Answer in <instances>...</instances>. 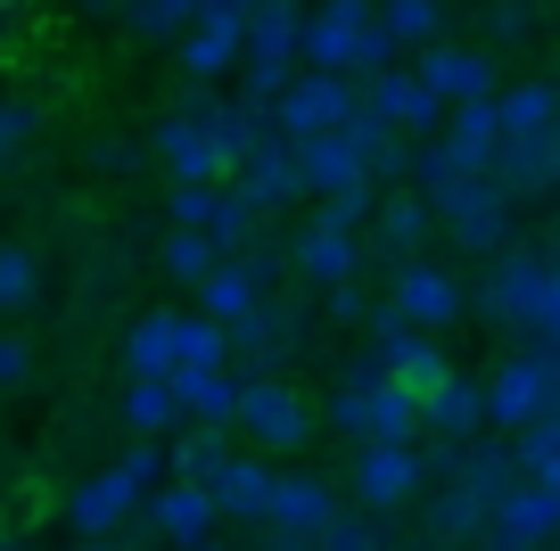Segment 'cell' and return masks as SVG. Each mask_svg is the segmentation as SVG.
Instances as JSON below:
<instances>
[{
    "mask_svg": "<svg viewBox=\"0 0 560 551\" xmlns=\"http://www.w3.org/2000/svg\"><path fill=\"white\" fill-rule=\"evenodd\" d=\"M420 207L438 214V231L454 247H470V256H503L511 247V231H520V214H511V198L494 190L487 173H454L438 198H420Z\"/></svg>",
    "mask_w": 560,
    "mask_h": 551,
    "instance_id": "obj_1",
    "label": "cell"
},
{
    "mask_svg": "<svg viewBox=\"0 0 560 551\" xmlns=\"http://www.w3.org/2000/svg\"><path fill=\"white\" fill-rule=\"evenodd\" d=\"M371 371H380L387 387H404V396H429V387L454 379L445 345H438V338H420L412 321H396L387 305H371Z\"/></svg>",
    "mask_w": 560,
    "mask_h": 551,
    "instance_id": "obj_2",
    "label": "cell"
},
{
    "mask_svg": "<svg viewBox=\"0 0 560 551\" xmlns=\"http://www.w3.org/2000/svg\"><path fill=\"white\" fill-rule=\"evenodd\" d=\"M231 429H240L256 453H298L305 436H314V403H305V387H289V379H240Z\"/></svg>",
    "mask_w": 560,
    "mask_h": 551,
    "instance_id": "obj_3",
    "label": "cell"
},
{
    "mask_svg": "<svg viewBox=\"0 0 560 551\" xmlns=\"http://www.w3.org/2000/svg\"><path fill=\"white\" fill-rule=\"evenodd\" d=\"M380 25V9L371 0H314L298 25V67L314 74H347L354 83V58H363V34Z\"/></svg>",
    "mask_w": 560,
    "mask_h": 551,
    "instance_id": "obj_4",
    "label": "cell"
},
{
    "mask_svg": "<svg viewBox=\"0 0 560 551\" xmlns=\"http://www.w3.org/2000/svg\"><path fill=\"white\" fill-rule=\"evenodd\" d=\"M462 280L445 272V263H429V256H404V263H387V313L396 321H412L420 338H438V329H454L462 321Z\"/></svg>",
    "mask_w": 560,
    "mask_h": 551,
    "instance_id": "obj_5",
    "label": "cell"
},
{
    "mask_svg": "<svg viewBox=\"0 0 560 551\" xmlns=\"http://www.w3.org/2000/svg\"><path fill=\"white\" fill-rule=\"evenodd\" d=\"M347 485H354V511H371V518H387V511H404V502H420V494H429L420 445H354Z\"/></svg>",
    "mask_w": 560,
    "mask_h": 551,
    "instance_id": "obj_6",
    "label": "cell"
},
{
    "mask_svg": "<svg viewBox=\"0 0 560 551\" xmlns=\"http://www.w3.org/2000/svg\"><path fill=\"white\" fill-rule=\"evenodd\" d=\"M347 116H354V83H347V74H314V67H298L289 91L272 99V132L289 140V149L314 140V132H338Z\"/></svg>",
    "mask_w": 560,
    "mask_h": 551,
    "instance_id": "obj_7",
    "label": "cell"
},
{
    "mask_svg": "<svg viewBox=\"0 0 560 551\" xmlns=\"http://www.w3.org/2000/svg\"><path fill=\"white\" fill-rule=\"evenodd\" d=\"M223 338H231V362H240L231 379H289V354L305 345V321H298L289 305H272V296H264V305L247 313V321H231Z\"/></svg>",
    "mask_w": 560,
    "mask_h": 551,
    "instance_id": "obj_8",
    "label": "cell"
},
{
    "mask_svg": "<svg viewBox=\"0 0 560 551\" xmlns=\"http://www.w3.org/2000/svg\"><path fill=\"white\" fill-rule=\"evenodd\" d=\"M478 396H487V429L520 436V429H536V420L560 403V379L544 371L536 354H511L503 371H494V379H478Z\"/></svg>",
    "mask_w": 560,
    "mask_h": 551,
    "instance_id": "obj_9",
    "label": "cell"
},
{
    "mask_svg": "<svg viewBox=\"0 0 560 551\" xmlns=\"http://www.w3.org/2000/svg\"><path fill=\"white\" fill-rule=\"evenodd\" d=\"M354 99H363L371 116L387 124V132H404V140H438V124H445L438 91L420 83L412 67H387V74H363V83H354Z\"/></svg>",
    "mask_w": 560,
    "mask_h": 551,
    "instance_id": "obj_10",
    "label": "cell"
},
{
    "mask_svg": "<svg viewBox=\"0 0 560 551\" xmlns=\"http://www.w3.org/2000/svg\"><path fill=\"white\" fill-rule=\"evenodd\" d=\"M132 527H149L165 551H198V543H214V502H207V485H182V478H165V485H149V502H140V518Z\"/></svg>",
    "mask_w": 560,
    "mask_h": 551,
    "instance_id": "obj_11",
    "label": "cell"
},
{
    "mask_svg": "<svg viewBox=\"0 0 560 551\" xmlns=\"http://www.w3.org/2000/svg\"><path fill=\"white\" fill-rule=\"evenodd\" d=\"M404 67L420 74V83L438 91V107H470V99H494V58L470 50V42H429V50H412Z\"/></svg>",
    "mask_w": 560,
    "mask_h": 551,
    "instance_id": "obj_12",
    "label": "cell"
},
{
    "mask_svg": "<svg viewBox=\"0 0 560 551\" xmlns=\"http://www.w3.org/2000/svg\"><path fill=\"white\" fill-rule=\"evenodd\" d=\"M231 190H240L256 214H289V207L305 198V181H298V149H289L280 132H264L256 149L231 165Z\"/></svg>",
    "mask_w": 560,
    "mask_h": 551,
    "instance_id": "obj_13",
    "label": "cell"
},
{
    "mask_svg": "<svg viewBox=\"0 0 560 551\" xmlns=\"http://www.w3.org/2000/svg\"><path fill=\"white\" fill-rule=\"evenodd\" d=\"M536 296H544V247H520V239H511L503 256H494L478 305H487V321H503V329H536Z\"/></svg>",
    "mask_w": 560,
    "mask_h": 551,
    "instance_id": "obj_14",
    "label": "cell"
},
{
    "mask_svg": "<svg viewBox=\"0 0 560 551\" xmlns=\"http://www.w3.org/2000/svg\"><path fill=\"white\" fill-rule=\"evenodd\" d=\"M132 518H140V485L124 478V469H100V478H83L67 494V527L83 535V543H116Z\"/></svg>",
    "mask_w": 560,
    "mask_h": 551,
    "instance_id": "obj_15",
    "label": "cell"
},
{
    "mask_svg": "<svg viewBox=\"0 0 560 551\" xmlns=\"http://www.w3.org/2000/svg\"><path fill=\"white\" fill-rule=\"evenodd\" d=\"M429 231H438V214L420 207L412 190H380V207H371L363 223V263H404L429 247Z\"/></svg>",
    "mask_w": 560,
    "mask_h": 551,
    "instance_id": "obj_16",
    "label": "cell"
},
{
    "mask_svg": "<svg viewBox=\"0 0 560 551\" xmlns=\"http://www.w3.org/2000/svg\"><path fill=\"white\" fill-rule=\"evenodd\" d=\"M487 181L520 207L527 190H560V132H527V140H494Z\"/></svg>",
    "mask_w": 560,
    "mask_h": 551,
    "instance_id": "obj_17",
    "label": "cell"
},
{
    "mask_svg": "<svg viewBox=\"0 0 560 551\" xmlns=\"http://www.w3.org/2000/svg\"><path fill=\"white\" fill-rule=\"evenodd\" d=\"M289 256V272L305 280V289H338V280H363V239L354 231H322V223H305L298 239L280 247Z\"/></svg>",
    "mask_w": 560,
    "mask_h": 551,
    "instance_id": "obj_18",
    "label": "cell"
},
{
    "mask_svg": "<svg viewBox=\"0 0 560 551\" xmlns=\"http://www.w3.org/2000/svg\"><path fill=\"white\" fill-rule=\"evenodd\" d=\"M338 518V485L314 478V469H272V511H264V527L280 535H322Z\"/></svg>",
    "mask_w": 560,
    "mask_h": 551,
    "instance_id": "obj_19",
    "label": "cell"
},
{
    "mask_svg": "<svg viewBox=\"0 0 560 551\" xmlns=\"http://www.w3.org/2000/svg\"><path fill=\"white\" fill-rule=\"evenodd\" d=\"M149 156H158L165 181H182V190H214V181H223V156H214L207 132H198V124H182V116H158Z\"/></svg>",
    "mask_w": 560,
    "mask_h": 551,
    "instance_id": "obj_20",
    "label": "cell"
},
{
    "mask_svg": "<svg viewBox=\"0 0 560 551\" xmlns=\"http://www.w3.org/2000/svg\"><path fill=\"white\" fill-rule=\"evenodd\" d=\"M207 502H214V518H240V527H264V511H272V469H264L256 453H231V461L207 478Z\"/></svg>",
    "mask_w": 560,
    "mask_h": 551,
    "instance_id": "obj_21",
    "label": "cell"
},
{
    "mask_svg": "<svg viewBox=\"0 0 560 551\" xmlns=\"http://www.w3.org/2000/svg\"><path fill=\"white\" fill-rule=\"evenodd\" d=\"M298 181H305V198H330V190L371 181V165L347 132H314V140H298Z\"/></svg>",
    "mask_w": 560,
    "mask_h": 551,
    "instance_id": "obj_22",
    "label": "cell"
},
{
    "mask_svg": "<svg viewBox=\"0 0 560 551\" xmlns=\"http://www.w3.org/2000/svg\"><path fill=\"white\" fill-rule=\"evenodd\" d=\"M420 429L438 436V445H470L478 429H487V396H478V379H445V387H429L420 396Z\"/></svg>",
    "mask_w": 560,
    "mask_h": 551,
    "instance_id": "obj_23",
    "label": "cell"
},
{
    "mask_svg": "<svg viewBox=\"0 0 560 551\" xmlns=\"http://www.w3.org/2000/svg\"><path fill=\"white\" fill-rule=\"evenodd\" d=\"M165 50H174L182 83H223V74L240 67V34H231V25H207V17H190Z\"/></svg>",
    "mask_w": 560,
    "mask_h": 551,
    "instance_id": "obj_24",
    "label": "cell"
},
{
    "mask_svg": "<svg viewBox=\"0 0 560 551\" xmlns=\"http://www.w3.org/2000/svg\"><path fill=\"white\" fill-rule=\"evenodd\" d=\"M487 535L494 543H520V551H544L552 543V494H544V485H511L503 502H494V518H487Z\"/></svg>",
    "mask_w": 560,
    "mask_h": 551,
    "instance_id": "obj_25",
    "label": "cell"
},
{
    "mask_svg": "<svg viewBox=\"0 0 560 551\" xmlns=\"http://www.w3.org/2000/svg\"><path fill=\"white\" fill-rule=\"evenodd\" d=\"M438 140H445V156H454L462 173H487V165H494V140H503V124H494V99H470V107H445Z\"/></svg>",
    "mask_w": 560,
    "mask_h": 551,
    "instance_id": "obj_26",
    "label": "cell"
},
{
    "mask_svg": "<svg viewBox=\"0 0 560 551\" xmlns=\"http://www.w3.org/2000/svg\"><path fill=\"white\" fill-rule=\"evenodd\" d=\"M264 296H272V289H264V280L247 272L240 256H231V263H214V272L198 280V321H223V329H231V321H247Z\"/></svg>",
    "mask_w": 560,
    "mask_h": 551,
    "instance_id": "obj_27",
    "label": "cell"
},
{
    "mask_svg": "<svg viewBox=\"0 0 560 551\" xmlns=\"http://www.w3.org/2000/svg\"><path fill=\"white\" fill-rule=\"evenodd\" d=\"M165 387H174L190 429H231V412H240V379L231 371H174Z\"/></svg>",
    "mask_w": 560,
    "mask_h": 551,
    "instance_id": "obj_28",
    "label": "cell"
},
{
    "mask_svg": "<svg viewBox=\"0 0 560 551\" xmlns=\"http://www.w3.org/2000/svg\"><path fill=\"white\" fill-rule=\"evenodd\" d=\"M198 239H207L214 256L231 263V256H247V247L264 239V214L247 207V198L231 190V181H214V207H207V223H198Z\"/></svg>",
    "mask_w": 560,
    "mask_h": 551,
    "instance_id": "obj_29",
    "label": "cell"
},
{
    "mask_svg": "<svg viewBox=\"0 0 560 551\" xmlns=\"http://www.w3.org/2000/svg\"><path fill=\"white\" fill-rule=\"evenodd\" d=\"M174 321L182 313H140L124 329V371L132 379H174Z\"/></svg>",
    "mask_w": 560,
    "mask_h": 551,
    "instance_id": "obj_30",
    "label": "cell"
},
{
    "mask_svg": "<svg viewBox=\"0 0 560 551\" xmlns=\"http://www.w3.org/2000/svg\"><path fill=\"white\" fill-rule=\"evenodd\" d=\"M478 535H487V502H470L462 485H438V494H429V543L438 551H470Z\"/></svg>",
    "mask_w": 560,
    "mask_h": 551,
    "instance_id": "obj_31",
    "label": "cell"
},
{
    "mask_svg": "<svg viewBox=\"0 0 560 551\" xmlns=\"http://www.w3.org/2000/svg\"><path fill=\"white\" fill-rule=\"evenodd\" d=\"M371 9H380L387 42H396L404 58L429 50V42H445V0H371Z\"/></svg>",
    "mask_w": 560,
    "mask_h": 551,
    "instance_id": "obj_32",
    "label": "cell"
},
{
    "mask_svg": "<svg viewBox=\"0 0 560 551\" xmlns=\"http://www.w3.org/2000/svg\"><path fill=\"white\" fill-rule=\"evenodd\" d=\"M363 445H420V396L404 387H371V420H363Z\"/></svg>",
    "mask_w": 560,
    "mask_h": 551,
    "instance_id": "obj_33",
    "label": "cell"
},
{
    "mask_svg": "<svg viewBox=\"0 0 560 551\" xmlns=\"http://www.w3.org/2000/svg\"><path fill=\"white\" fill-rule=\"evenodd\" d=\"M494 124H503V140L552 132V83H503L494 91Z\"/></svg>",
    "mask_w": 560,
    "mask_h": 551,
    "instance_id": "obj_34",
    "label": "cell"
},
{
    "mask_svg": "<svg viewBox=\"0 0 560 551\" xmlns=\"http://www.w3.org/2000/svg\"><path fill=\"white\" fill-rule=\"evenodd\" d=\"M223 461H231L223 429H182L174 445H165V478H182V485H207Z\"/></svg>",
    "mask_w": 560,
    "mask_h": 551,
    "instance_id": "obj_35",
    "label": "cell"
},
{
    "mask_svg": "<svg viewBox=\"0 0 560 551\" xmlns=\"http://www.w3.org/2000/svg\"><path fill=\"white\" fill-rule=\"evenodd\" d=\"M42 305V256L18 239H0V321H18V313Z\"/></svg>",
    "mask_w": 560,
    "mask_h": 551,
    "instance_id": "obj_36",
    "label": "cell"
},
{
    "mask_svg": "<svg viewBox=\"0 0 560 551\" xmlns=\"http://www.w3.org/2000/svg\"><path fill=\"white\" fill-rule=\"evenodd\" d=\"M174 371H231L223 321H198V313H182V321H174Z\"/></svg>",
    "mask_w": 560,
    "mask_h": 551,
    "instance_id": "obj_37",
    "label": "cell"
},
{
    "mask_svg": "<svg viewBox=\"0 0 560 551\" xmlns=\"http://www.w3.org/2000/svg\"><path fill=\"white\" fill-rule=\"evenodd\" d=\"M124 420H132V436H174L182 429V403L165 379H132L124 387Z\"/></svg>",
    "mask_w": 560,
    "mask_h": 551,
    "instance_id": "obj_38",
    "label": "cell"
},
{
    "mask_svg": "<svg viewBox=\"0 0 560 551\" xmlns=\"http://www.w3.org/2000/svg\"><path fill=\"white\" fill-rule=\"evenodd\" d=\"M511 469H520V485H544V494H560V436L544 429H520L511 436Z\"/></svg>",
    "mask_w": 560,
    "mask_h": 551,
    "instance_id": "obj_39",
    "label": "cell"
},
{
    "mask_svg": "<svg viewBox=\"0 0 560 551\" xmlns=\"http://www.w3.org/2000/svg\"><path fill=\"white\" fill-rule=\"evenodd\" d=\"M371 387H380V371H371V362H354L347 379L330 387V429L354 436V445H363V420H371Z\"/></svg>",
    "mask_w": 560,
    "mask_h": 551,
    "instance_id": "obj_40",
    "label": "cell"
},
{
    "mask_svg": "<svg viewBox=\"0 0 560 551\" xmlns=\"http://www.w3.org/2000/svg\"><path fill=\"white\" fill-rule=\"evenodd\" d=\"M214 263H223V256H214L198 231H165V239H158V272H165V280H182V289H198Z\"/></svg>",
    "mask_w": 560,
    "mask_h": 551,
    "instance_id": "obj_41",
    "label": "cell"
},
{
    "mask_svg": "<svg viewBox=\"0 0 560 551\" xmlns=\"http://www.w3.org/2000/svg\"><path fill=\"white\" fill-rule=\"evenodd\" d=\"M314 551H387V527L371 511H347V502H338V518L314 535Z\"/></svg>",
    "mask_w": 560,
    "mask_h": 551,
    "instance_id": "obj_42",
    "label": "cell"
},
{
    "mask_svg": "<svg viewBox=\"0 0 560 551\" xmlns=\"http://www.w3.org/2000/svg\"><path fill=\"white\" fill-rule=\"evenodd\" d=\"M190 17H198V0H132V9H124V25H132L140 42H174Z\"/></svg>",
    "mask_w": 560,
    "mask_h": 551,
    "instance_id": "obj_43",
    "label": "cell"
},
{
    "mask_svg": "<svg viewBox=\"0 0 560 551\" xmlns=\"http://www.w3.org/2000/svg\"><path fill=\"white\" fill-rule=\"evenodd\" d=\"M371 207H380V190H371V181H354V190H330V198H314V223H322V231H354V239H363Z\"/></svg>",
    "mask_w": 560,
    "mask_h": 551,
    "instance_id": "obj_44",
    "label": "cell"
},
{
    "mask_svg": "<svg viewBox=\"0 0 560 551\" xmlns=\"http://www.w3.org/2000/svg\"><path fill=\"white\" fill-rule=\"evenodd\" d=\"M34 132H42V107L34 99H0V165H9Z\"/></svg>",
    "mask_w": 560,
    "mask_h": 551,
    "instance_id": "obj_45",
    "label": "cell"
},
{
    "mask_svg": "<svg viewBox=\"0 0 560 551\" xmlns=\"http://www.w3.org/2000/svg\"><path fill=\"white\" fill-rule=\"evenodd\" d=\"M116 469H124V478L140 485V502H149V485H165V436H140V445L124 453Z\"/></svg>",
    "mask_w": 560,
    "mask_h": 551,
    "instance_id": "obj_46",
    "label": "cell"
},
{
    "mask_svg": "<svg viewBox=\"0 0 560 551\" xmlns=\"http://www.w3.org/2000/svg\"><path fill=\"white\" fill-rule=\"evenodd\" d=\"M140 156H149V149H140V140H124V132H100V140H91V173H116V181H124V173H140Z\"/></svg>",
    "mask_w": 560,
    "mask_h": 551,
    "instance_id": "obj_47",
    "label": "cell"
},
{
    "mask_svg": "<svg viewBox=\"0 0 560 551\" xmlns=\"http://www.w3.org/2000/svg\"><path fill=\"white\" fill-rule=\"evenodd\" d=\"M25 379H34V338H18V329H0V396H18Z\"/></svg>",
    "mask_w": 560,
    "mask_h": 551,
    "instance_id": "obj_48",
    "label": "cell"
},
{
    "mask_svg": "<svg viewBox=\"0 0 560 551\" xmlns=\"http://www.w3.org/2000/svg\"><path fill=\"white\" fill-rule=\"evenodd\" d=\"M527 338H560V247H544V296H536V329Z\"/></svg>",
    "mask_w": 560,
    "mask_h": 551,
    "instance_id": "obj_49",
    "label": "cell"
},
{
    "mask_svg": "<svg viewBox=\"0 0 560 551\" xmlns=\"http://www.w3.org/2000/svg\"><path fill=\"white\" fill-rule=\"evenodd\" d=\"M487 34L494 42H527L536 34V9H527V0H487Z\"/></svg>",
    "mask_w": 560,
    "mask_h": 551,
    "instance_id": "obj_50",
    "label": "cell"
},
{
    "mask_svg": "<svg viewBox=\"0 0 560 551\" xmlns=\"http://www.w3.org/2000/svg\"><path fill=\"white\" fill-rule=\"evenodd\" d=\"M207 207H214V190H182V181H174V190H165V231H198Z\"/></svg>",
    "mask_w": 560,
    "mask_h": 551,
    "instance_id": "obj_51",
    "label": "cell"
},
{
    "mask_svg": "<svg viewBox=\"0 0 560 551\" xmlns=\"http://www.w3.org/2000/svg\"><path fill=\"white\" fill-rule=\"evenodd\" d=\"M322 305H330V321H371L363 280H338V289H322Z\"/></svg>",
    "mask_w": 560,
    "mask_h": 551,
    "instance_id": "obj_52",
    "label": "cell"
},
{
    "mask_svg": "<svg viewBox=\"0 0 560 551\" xmlns=\"http://www.w3.org/2000/svg\"><path fill=\"white\" fill-rule=\"evenodd\" d=\"M256 9H264V0H198V17H207V25H231V34H240Z\"/></svg>",
    "mask_w": 560,
    "mask_h": 551,
    "instance_id": "obj_53",
    "label": "cell"
},
{
    "mask_svg": "<svg viewBox=\"0 0 560 551\" xmlns=\"http://www.w3.org/2000/svg\"><path fill=\"white\" fill-rule=\"evenodd\" d=\"M25 25H34V0H0V50H18Z\"/></svg>",
    "mask_w": 560,
    "mask_h": 551,
    "instance_id": "obj_54",
    "label": "cell"
},
{
    "mask_svg": "<svg viewBox=\"0 0 560 551\" xmlns=\"http://www.w3.org/2000/svg\"><path fill=\"white\" fill-rule=\"evenodd\" d=\"M91 17H124V9H132V0H83Z\"/></svg>",
    "mask_w": 560,
    "mask_h": 551,
    "instance_id": "obj_55",
    "label": "cell"
},
{
    "mask_svg": "<svg viewBox=\"0 0 560 551\" xmlns=\"http://www.w3.org/2000/svg\"><path fill=\"white\" fill-rule=\"evenodd\" d=\"M0 551H34V543H18V535H0Z\"/></svg>",
    "mask_w": 560,
    "mask_h": 551,
    "instance_id": "obj_56",
    "label": "cell"
},
{
    "mask_svg": "<svg viewBox=\"0 0 560 551\" xmlns=\"http://www.w3.org/2000/svg\"><path fill=\"white\" fill-rule=\"evenodd\" d=\"M544 429H552V436H560V403H552V412H544Z\"/></svg>",
    "mask_w": 560,
    "mask_h": 551,
    "instance_id": "obj_57",
    "label": "cell"
},
{
    "mask_svg": "<svg viewBox=\"0 0 560 551\" xmlns=\"http://www.w3.org/2000/svg\"><path fill=\"white\" fill-rule=\"evenodd\" d=\"M552 132H560V83H552Z\"/></svg>",
    "mask_w": 560,
    "mask_h": 551,
    "instance_id": "obj_58",
    "label": "cell"
},
{
    "mask_svg": "<svg viewBox=\"0 0 560 551\" xmlns=\"http://www.w3.org/2000/svg\"><path fill=\"white\" fill-rule=\"evenodd\" d=\"M83 551H124V543H83Z\"/></svg>",
    "mask_w": 560,
    "mask_h": 551,
    "instance_id": "obj_59",
    "label": "cell"
},
{
    "mask_svg": "<svg viewBox=\"0 0 560 551\" xmlns=\"http://www.w3.org/2000/svg\"><path fill=\"white\" fill-rule=\"evenodd\" d=\"M552 527H560V494H552Z\"/></svg>",
    "mask_w": 560,
    "mask_h": 551,
    "instance_id": "obj_60",
    "label": "cell"
},
{
    "mask_svg": "<svg viewBox=\"0 0 560 551\" xmlns=\"http://www.w3.org/2000/svg\"><path fill=\"white\" fill-rule=\"evenodd\" d=\"M198 551H214V543H198Z\"/></svg>",
    "mask_w": 560,
    "mask_h": 551,
    "instance_id": "obj_61",
    "label": "cell"
}]
</instances>
